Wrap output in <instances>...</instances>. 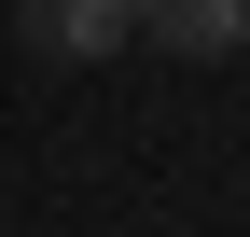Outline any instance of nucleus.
I'll list each match as a JSON object with an SVG mask.
<instances>
[{
    "instance_id": "obj_2",
    "label": "nucleus",
    "mask_w": 250,
    "mask_h": 237,
    "mask_svg": "<svg viewBox=\"0 0 250 237\" xmlns=\"http://www.w3.org/2000/svg\"><path fill=\"white\" fill-rule=\"evenodd\" d=\"M139 42H167V56H236V42H250V0H139Z\"/></svg>"
},
{
    "instance_id": "obj_1",
    "label": "nucleus",
    "mask_w": 250,
    "mask_h": 237,
    "mask_svg": "<svg viewBox=\"0 0 250 237\" xmlns=\"http://www.w3.org/2000/svg\"><path fill=\"white\" fill-rule=\"evenodd\" d=\"M14 28H28V56H111V42H139V0H14Z\"/></svg>"
}]
</instances>
